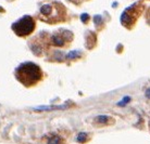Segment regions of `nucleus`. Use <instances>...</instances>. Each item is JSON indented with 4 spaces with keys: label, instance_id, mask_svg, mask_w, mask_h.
<instances>
[{
    "label": "nucleus",
    "instance_id": "nucleus-3",
    "mask_svg": "<svg viewBox=\"0 0 150 144\" xmlns=\"http://www.w3.org/2000/svg\"><path fill=\"white\" fill-rule=\"evenodd\" d=\"M139 4H135L134 6L127 8L125 11L123 12L122 14V19H121V22L123 25H125L126 27H129L134 24L135 20H137V18L139 16L140 12L143 11V9L140 7H137Z\"/></svg>",
    "mask_w": 150,
    "mask_h": 144
},
{
    "label": "nucleus",
    "instance_id": "nucleus-1",
    "mask_svg": "<svg viewBox=\"0 0 150 144\" xmlns=\"http://www.w3.org/2000/svg\"><path fill=\"white\" fill-rule=\"evenodd\" d=\"M15 76L21 84L26 87H30L36 85L41 79V70L34 63L26 62L21 64L16 68Z\"/></svg>",
    "mask_w": 150,
    "mask_h": 144
},
{
    "label": "nucleus",
    "instance_id": "nucleus-5",
    "mask_svg": "<svg viewBox=\"0 0 150 144\" xmlns=\"http://www.w3.org/2000/svg\"><path fill=\"white\" fill-rule=\"evenodd\" d=\"M77 54H79L77 51H73V52H71L70 54H68V58H70V59H71V58H75V56H77Z\"/></svg>",
    "mask_w": 150,
    "mask_h": 144
},
{
    "label": "nucleus",
    "instance_id": "nucleus-6",
    "mask_svg": "<svg viewBox=\"0 0 150 144\" xmlns=\"http://www.w3.org/2000/svg\"><path fill=\"white\" fill-rule=\"evenodd\" d=\"M87 20H88V14H83L82 15V21H83V22H87Z\"/></svg>",
    "mask_w": 150,
    "mask_h": 144
},
{
    "label": "nucleus",
    "instance_id": "nucleus-4",
    "mask_svg": "<svg viewBox=\"0 0 150 144\" xmlns=\"http://www.w3.org/2000/svg\"><path fill=\"white\" fill-rule=\"evenodd\" d=\"M52 42H53V44H56V46H63L64 39L61 38L60 36H58V35H54V36H52Z\"/></svg>",
    "mask_w": 150,
    "mask_h": 144
},
{
    "label": "nucleus",
    "instance_id": "nucleus-2",
    "mask_svg": "<svg viewBox=\"0 0 150 144\" xmlns=\"http://www.w3.org/2000/svg\"><path fill=\"white\" fill-rule=\"evenodd\" d=\"M12 30L18 36L23 37L30 35L35 30V22L28 15H25L12 25Z\"/></svg>",
    "mask_w": 150,
    "mask_h": 144
}]
</instances>
